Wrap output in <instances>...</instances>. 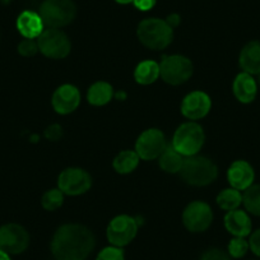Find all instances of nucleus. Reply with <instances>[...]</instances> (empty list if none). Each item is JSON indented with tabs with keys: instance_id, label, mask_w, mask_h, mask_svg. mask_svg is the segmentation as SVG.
<instances>
[{
	"instance_id": "nucleus-17",
	"label": "nucleus",
	"mask_w": 260,
	"mask_h": 260,
	"mask_svg": "<svg viewBox=\"0 0 260 260\" xmlns=\"http://www.w3.org/2000/svg\"><path fill=\"white\" fill-rule=\"evenodd\" d=\"M232 91H234L235 97L242 104H250L255 100L257 93V84L255 79L252 78L251 74L249 73H240L235 78L234 84H232Z\"/></svg>"
},
{
	"instance_id": "nucleus-8",
	"label": "nucleus",
	"mask_w": 260,
	"mask_h": 260,
	"mask_svg": "<svg viewBox=\"0 0 260 260\" xmlns=\"http://www.w3.org/2000/svg\"><path fill=\"white\" fill-rule=\"evenodd\" d=\"M138 232V222L133 217L121 214L112 219L107 226V240L112 246L124 247L133 241Z\"/></svg>"
},
{
	"instance_id": "nucleus-14",
	"label": "nucleus",
	"mask_w": 260,
	"mask_h": 260,
	"mask_svg": "<svg viewBox=\"0 0 260 260\" xmlns=\"http://www.w3.org/2000/svg\"><path fill=\"white\" fill-rule=\"evenodd\" d=\"M51 104L57 114H72L81 104L79 89L73 84H62L52 94Z\"/></svg>"
},
{
	"instance_id": "nucleus-36",
	"label": "nucleus",
	"mask_w": 260,
	"mask_h": 260,
	"mask_svg": "<svg viewBox=\"0 0 260 260\" xmlns=\"http://www.w3.org/2000/svg\"><path fill=\"white\" fill-rule=\"evenodd\" d=\"M116 3L119 4H129V3H133V0H115Z\"/></svg>"
},
{
	"instance_id": "nucleus-21",
	"label": "nucleus",
	"mask_w": 260,
	"mask_h": 260,
	"mask_svg": "<svg viewBox=\"0 0 260 260\" xmlns=\"http://www.w3.org/2000/svg\"><path fill=\"white\" fill-rule=\"evenodd\" d=\"M114 96L112 86L107 82H96L92 84L87 93V100L93 106H104L109 104Z\"/></svg>"
},
{
	"instance_id": "nucleus-2",
	"label": "nucleus",
	"mask_w": 260,
	"mask_h": 260,
	"mask_svg": "<svg viewBox=\"0 0 260 260\" xmlns=\"http://www.w3.org/2000/svg\"><path fill=\"white\" fill-rule=\"evenodd\" d=\"M137 35L142 44L151 50H164L174 39V28L159 18H147L139 23Z\"/></svg>"
},
{
	"instance_id": "nucleus-30",
	"label": "nucleus",
	"mask_w": 260,
	"mask_h": 260,
	"mask_svg": "<svg viewBox=\"0 0 260 260\" xmlns=\"http://www.w3.org/2000/svg\"><path fill=\"white\" fill-rule=\"evenodd\" d=\"M201 260H231L229 254L219 249H211L202 255Z\"/></svg>"
},
{
	"instance_id": "nucleus-24",
	"label": "nucleus",
	"mask_w": 260,
	"mask_h": 260,
	"mask_svg": "<svg viewBox=\"0 0 260 260\" xmlns=\"http://www.w3.org/2000/svg\"><path fill=\"white\" fill-rule=\"evenodd\" d=\"M217 204L223 211H235V209H237L242 204L241 192H240V190L234 189V187L222 190L217 195Z\"/></svg>"
},
{
	"instance_id": "nucleus-4",
	"label": "nucleus",
	"mask_w": 260,
	"mask_h": 260,
	"mask_svg": "<svg viewBox=\"0 0 260 260\" xmlns=\"http://www.w3.org/2000/svg\"><path fill=\"white\" fill-rule=\"evenodd\" d=\"M206 141L204 130L198 122L187 121L180 125L172 138L171 146L185 157L198 154Z\"/></svg>"
},
{
	"instance_id": "nucleus-13",
	"label": "nucleus",
	"mask_w": 260,
	"mask_h": 260,
	"mask_svg": "<svg viewBox=\"0 0 260 260\" xmlns=\"http://www.w3.org/2000/svg\"><path fill=\"white\" fill-rule=\"evenodd\" d=\"M212 107L211 97L202 91L186 94L181 102V114L189 120H199L207 116Z\"/></svg>"
},
{
	"instance_id": "nucleus-12",
	"label": "nucleus",
	"mask_w": 260,
	"mask_h": 260,
	"mask_svg": "<svg viewBox=\"0 0 260 260\" xmlns=\"http://www.w3.org/2000/svg\"><path fill=\"white\" fill-rule=\"evenodd\" d=\"M91 185L92 179L88 172L77 167L64 170L57 179L59 189L65 195H72V197L84 194L91 187Z\"/></svg>"
},
{
	"instance_id": "nucleus-33",
	"label": "nucleus",
	"mask_w": 260,
	"mask_h": 260,
	"mask_svg": "<svg viewBox=\"0 0 260 260\" xmlns=\"http://www.w3.org/2000/svg\"><path fill=\"white\" fill-rule=\"evenodd\" d=\"M157 0H133V4L136 6L137 9L142 12L151 11L154 6H156Z\"/></svg>"
},
{
	"instance_id": "nucleus-10",
	"label": "nucleus",
	"mask_w": 260,
	"mask_h": 260,
	"mask_svg": "<svg viewBox=\"0 0 260 260\" xmlns=\"http://www.w3.org/2000/svg\"><path fill=\"white\" fill-rule=\"evenodd\" d=\"M213 221V212L206 202H191L182 213L184 226L190 232H204Z\"/></svg>"
},
{
	"instance_id": "nucleus-19",
	"label": "nucleus",
	"mask_w": 260,
	"mask_h": 260,
	"mask_svg": "<svg viewBox=\"0 0 260 260\" xmlns=\"http://www.w3.org/2000/svg\"><path fill=\"white\" fill-rule=\"evenodd\" d=\"M239 64L245 73L260 74V41H251L242 47Z\"/></svg>"
},
{
	"instance_id": "nucleus-27",
	"label": "nucleus",
	"mask_w": 260,
	"mask_h": 260,
	"mask_svg": "<svg viewBox=\"0 0 260 260\" xmlns=\"http://www.w3.org/2000/svg\"><path fill=\"white\" fill-rule=\"evenodd\" d=\"M249 249V242L245 240V237H235L229 244V255L232 257H236V259H240V257L245 256Z\"/></svg>"
},
{
	"instance_id": "nucleus-9",
	"label": "nucleus",
	"mask_w": 260,
	"mask_h": 260,
	"mask_svg": "<svg viewBox=\"0 0 260 260\" xmlns=\"http://www.w3.org/2000/svg\"><path fill=\"white\" fill-rule=\"evenodd\" d=\"M29 235L18 223H7L0 227V250L9 255L23 252L28 247Z\"/></svg>"
},
{
	"instance_id": "nucleus-28",
	"label": "nucleus",
	"mask_w": 260,
	"mask_h": 260,
	"mask_svg": "<svg viewBox=\"0 0 260 260\" xmlns=\"http://www.w3.org/2000/svg\"><path fill=\"white\" fill-rule=\"evenodd\" d=\"M96 260H125L124 251L121 247L107 246L99 252Z\"/></svg>"
},
{
	"instance_id": "nucleus-7",
	"label": "nucleus",
	"mask_w": 260,
	"mask_h": 260,
	"mask_svg": "<svg viewBox=\"0 0 260 260\" xmlns=\"http://www.w3.org/2000/svg\"><path fill=\"white\" fill-rule=\"evenodd\" d=\"M37 45L40 51L50 59H64L72 49L71 40L59 28L44 29L37 37Z\"/></svg>"
},
{
	"instance_id": "nucleus-26",
	"label": "nucleus",
	"mask_w": 260,
	"mask_h": 260,
	"mask_svg": "<svg viewBox=\"0 0 260 260\" xmlns=\"http://www.w3.org/2000/svg\"><path fill=\"white\" fill-rule=\"evenodd\" d=\"M62 202H64V192L60 189H51L45 192L44 197H42L41 204L46 211L52 212L60 208Z\"/></svg>"
},
{
	"instance_id": "nucleus-6",
	"label": "nucleus",
	"mask_w": 260,
	"mask_h": 260,
	"mask_svg": "<svg viewBox=\"0 0 260 260\" xmlns=\"http://www.w3.org/2000/svg\"><path fill=\"white\" fill-rule=\"evenodd\" d=\"M159 76L166 83L179 86L192 76V62L182 55L164 56L159 64Z\"/></svg>"
},
{
	"instance_id": "nucleus-29",
	"label": "nucleus",
	"mask_w": 260,
	"mask_h": 260,
	"mask_svg": "<svg viewBox=\"0 0 260 260\" xmlns=\"http://www.w3.org/2000/svg\"><path fill=\"white\" fill-rule=\"evenodd\" d=\"M37 51H39V45H37V41H35V40L24 39L19 42L18 52L22 56H34Z\"/></svg>"
},
{
	"instance_id": "nucleus-5",
	"label": "nucleus",
	"mask_w": 260,
	"mask_h": 260,
	"mask_svg": "<svg viewBox=\"0 0 260 260\" xmlns=\"http://www.w3.org/2000/svg\"><path fill=\"white\" fill-rule=\"evenodd\" d=\"M42 22L49 28H61L76 18L77 8L73 0H45L39 11Z\"/></svg>"
},
{
	"instance_id": "nucleus-3",
	"label": "nucleus",
	"mask_w": 260,
	"mask_h": 260,
	"mask_svg": "<svg viewBox=\"0 0 260 260\" xmlns=\"http://www.w3.org/2000/svg\"><path fill=\"white\" fill-rule=\"evenodd\" d=\"M182 180L192 186H206L218 176V169L212 159L203 156L187 157L180 171Z\"/></svg>"
},
{
	"instance_id": "nucleus-31",
	"label": "nucleus",
	"mask_w": 260,
	"mask_h": 260,
	"mask_svg": "<svg viewBox=\"0 0 260 260\" xmlns=\"http://www.w3.org/2000/svg\"><path fill=\"white\" fill-rule=\"evenodd\" d=\"M45 137H46L49 141L56 142L59 139H61L62 137V127L59 124H52L45 130Z\"/></svg>"
},
{
	"instance_id": "nucleus-16",
	"label": "nucleus",
	"mask_w": 260,
	"mask_h": 260,
	"mask_svg": "<svg viewBox=\"0 0 260 260\" xmlns=\"http://www.w3.org/2000/svg\"><path fill=\"white\" fill-rule=\"evenodd\" d=\"M44 22L39 13L24 11L17 18V28L24 39H37L44 32Z\"/></svg>"
},
{
	"instance_id": "nucleus-35",
	"label": "nucleus",
	"mask_w": 260,
	"mask_h": 260,
	"mask_svg": "<svg viewBox=\"0 0 260 260\" xmlns=\"http://www.w3.org/2000/svg\"><path fill=\"white\" fill-rule=\"evenodd\" d=\"M0 260H11V256H9V254H7L6 251L0 250Z\"/></svg>"
},
{
	"instance_id": "nucleus-32",
	"label": "nucleus",
	"mask_w": 260,
	"mask_h": 260,
	"mask_svg": "<svg viewBox=\"0 0 260 260\" xmlns=\"http://www.w3.org/2000/svg\"><path fill=\"white\" fill-rule=\"evenodd\" d=\"M249 247L255 255L260 256V229L256 230L254 234L250 236L249 240Z\"/></svg>"
},
{
	"instance_id": "nucleus-34",
	"label": "nucleus",
	"mask_w": 260,
	"mask_h": 260,
	"mask_svg": "<svg viewBox=\"0 0 260 260\" xmlns=\"http://www.w3.org/2000/svg\"><path fill=\"white\" fill-rule=\"evenodd\" d=\"M180 21H181V19H180L179 14H171V16L167 17V19H166V22L172 27V28H175L176 26H179Z\"/></svg>"
},
{
	"instance_id": "nucleus-18",
	"label": "nucleus",
	"mask_w": 260,
	"mask_h": 260,
	"mask_svg": "<svg viewBox=\"0 0 260 260\" xmlns=\"http://www.w3.org/2000/svg\"><path fill=\"white\" fill-rule=\"evenodd\" d=\"M224 227L235 237H246L251 232V221L246 212L235 209L224 216Z\"/></svg>"
},
{
	"instance_id": "nucleus-20",
	"label": "nucleus",
	"mask_w": 260,
	"mask_h": 260,
	"mask_svg": "<svg viewBox=\"0 0 260 260\" xmlns=\"http://www.w3.org/2000/svg\"><path fill=\"white\" fill-rule=\"evenodd\" d=\"M159 78V64L153 60H144L137 65L134 71V79L142 86L154 83Z\"/></svg>"
},
{
	"instance_id": "nucleus-15",
	"label": "nucleus",
	"mask_w": 260,
	"mask_h": 260,
	"mask_svg": "<svg viewBox=\"0 0 260 260\" xmlns=\"http://www.w3.org/2000/svg\"><path fill=\"white\" fill-rule=\"evenodd\" d=\"M227 179H229L231 187H234V189L240 190V191L246 190L254 182V169L246 161H242V159L235 161L227 171Z\"/></svg>"
},
{
	"instance_id": "nucleus-25",
	"label": "nucleus",
	"mask_w": 260,
	"mask_h": 260,
	"mask_svg": "<svg viewBox=\"0 0 260 260\" xmlns=\"http://www.w3.org/2000/svg\"><path fill=\"white\" fill-rule=\"evenodd\" d=\"M242 204L249 213L260 217V185H251L245 190Z\"/></svg>"
},
{
	"instance_id": "nucleus-23",
	"label": "nucleus",
	"mask_w": 260,
	"mask_h": 260,
	"mask_svg": "<svg viewBox=\"0 0 260 260\" xmlns=\"http://www.w3.org/2000/svg\"><path fill=\"white\" fill-rule=\"evenodd\" d=\"M139 156L136 151H122L115 157L112 166L119 174H130L138 167Z\"/></svg>"
},
{
	"instance_id": "nucleus-22",
	"label": "nucleus",
	"mask_w": 260,
	"mask_h": 260,
	"mask_svg": "<svg viewBox=\"0 0 260 260\" xmlns=\"http://www.w3.org/2000/svg\"><path fill=\"white\" fill-rule=\"evenodd\" d=\"M158 159L161 169L169 174H177L181 171L185 161L184 156L180 154L172 146H167L161 156L158 157Z\"/></svg>"
},
{
	"instance_id": "nucleus-11",
	"label": "nucleus",
	"mask_w": 260,
	"mask_h": 260,
	"mask_svg": "<svg viewBox=\"0 0 260 260\" xmlns=\"http://www.w3.org/2000/svg\"><path fill=\"white\" fill-rule=\"evenodd\" d=\"M166 147L167 143L165 134L159 129L152 127L139 136L136 143V152L141 159L152 161V159L158 158Z\"/></svg>"
},
{
	"instance_id": "nucleus-37",
	"label": "nucleus",
	"mask_w": 260,
	"mask_h": 260,
	"mask_svg": "<svg viewBox=\"0 0 260 260\" xmlns=\"http://www.w3.org/2000/svg\"><path fill=\"white\" fill-rule=\"evenodd\" d=\"M259 76H260V74H259ZM259 83H260V77H259Z\"/></svg>"
},
{
	"instance_id": "nucleus-1",
	"label": "nucleus",
	"mask_w": 260,
	"mask_h": 260,
	"mask_svg": "<svg viewBox=\"0 0 260 260\" xmlns=\"http://www.w3.org/2000/svg\"><path fill=\"white\" fill-rule=\"evenodd\" d=\"M96 240L83 224L60 226L51 241V251L56 260H86L94 249Z\"/></svg>"
}]
</instances>
